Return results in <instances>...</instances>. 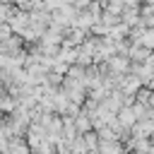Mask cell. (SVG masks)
Masks as SVG:
<instances>
[{
	"label": "cell",
	"mask_w": 154,
	"mask_h": 154,
	"mask_svg": "<svg viewBox=\"0 0 154 154\" xmlns=\"http://www.w3.org/2000/svg\"><path fill=\"white\" fill-rule=\"evenodd\" d=\"M99 154H125L120 142H99Z\"/></svg>",
	"instance_id": "cell-1"
},
{
	"label": "cell",
	"mask_w": 154,
	"mask_h": 154,
	"mask_svg": "<svg viewBox=\"0 0 154 154\" xmlns=\"http://www.w3.org/2000/svg\"><path fill=\"white\" fill-rule=\"evenodd\" d=\"M82 140H84V147H87V149H96V147H99V137H96L94 130L82 132Z\"/></svg>",
	"instance_id": "cell-3"
},
{
	"label": "cell",
	"mask_w": 154,
	"mask_h": 154,
	"mask_svg": "<svg viewBox=\"0 0 154 154\" xmlns=\"http://www.w3.org/2000/svg\"><path fill=\"white\" fill-rule=\"evenodd\" d=\"M72 118H75V128H77V132H79V135H82V132H87V130H91V120H89L82 111H79L77 116H72Z\"/></svg>",
	"instance_id": "cell-2"
}]
</instances>
